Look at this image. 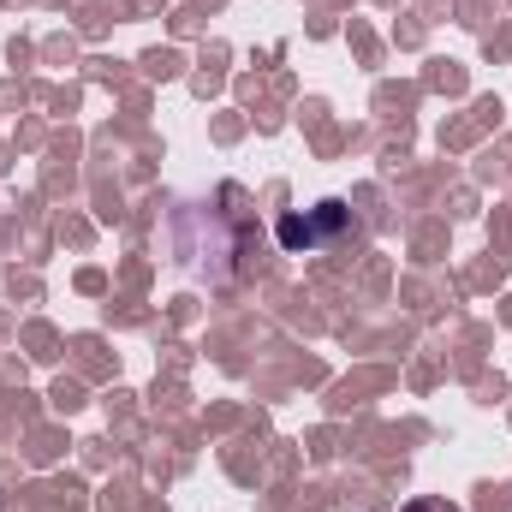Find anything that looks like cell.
Listing matches in <instances>:
<instances>
[{
    "label": "cell",
    "mask_w": 512,
    "mask_h": 512,
    "mask_svg": "<svg viewBox=\"0 0 512 512\" xmlns=\"http://www.w3.org/2000/svg\"><path fill=\"white\" fill-rule=\"evenodd\" d=\"M352 227V215H346V203H316L310 215H280V245L292 256H304V251H322L328 239H340Z\"/></svg>",
    "instance_id": "cell-1"
},
{
    "label": "cell",
    "mask_w": 512,
    "mask_h": 512,
    "mask_svg": "<svg viewBox=\"0 0 512 512\" xmlns=\"http://www.w3.org/2000/svg\"><path fill=\"white\" fill-rule=\"evenodd\" d=\"M405 512H465V507H453L447 495H417V501H411Z\"/></svg>",
    "instance_id": "cell-2"
}]
</instances>
